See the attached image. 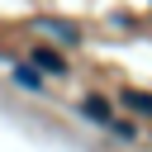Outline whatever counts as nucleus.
Returning a JSON list of instances; mask_svg holds the SVG:
<instances>
[{
  "label": "nucleus",
  "mask_w": 152,
  "mask_h": 152,
  "mask_svg": "<svg viewBox=\"0 0 152 152\" xmlns=\"http://www.w3.org/2000/svg\"><path fill=\"white\" fill-rule=\"evenodd\" d=\"M81 114H86L90 124H100V128H114V124H119V119H114V104L100 100V95H86V100H81Z\"/></svg>",
  "instance_id": "nucleus-1"
},
{
  "label": "nucleus",
  "mask_w": 152,
  "mask_h": 152,
  "mask_svg": "<svg viewBox=\"0 0 152 152\" xmlns=\"http://www.w3.org/2000/svg\"><path fill=\"white\" fill-rule=\"evenodd\" d=\"M33 66H38V71H52V76H66V62H62L52 48H43V43L33 48Z\"/></svg>",
  "instance_id": "nucleus-2"
},
{
  "label": "nucleus",
  "mask_w": 152,
  "mask_h": 152,
  "mask_svg": "<svg viewBox=\"0 0 152 152\" xmlns=\"http://www.w3.org/2000/svg\"><path fill=\"white\" fill-rule=\"evenodd\" d=\"M38 28L57 33V38L66 43V48H76V43H81V28H76V24H62V19H38Z\"/></svg>",
  "instance_id": "nucleus-3"
},
{
  "label": "nucleus",
  "mask_w": 152,
  "mask_h": 152,
  "mask_svg": "<svg viewBox=\"0 0 152 152\" xmlns=\"http://www.w3.org/2000/svg\"><path fill=\"white\" fill-rule=\"evenodd\" d=\"M119 100H124V104H128L133 114L152 119V95H147V90H133V86H128V90H119Z\"/></svg>",
  "instance_id": "nucleus-4"
},
{
  "label": "nucleus",
  "mask_w": 152,
  "mask_h": 152,
  "mask_svg": "<svg viewBox=\"0 0 152 152\" xmlns=\"http://www.w3.org/2000/svg\"><path fill=\"white\" fill-rule=\"evenodd\" d=\"M14 86H24V90H43V71H38V66H14Z\"/></svg>",
  "instance_id": "nucleus-5"
}]
</instances>
